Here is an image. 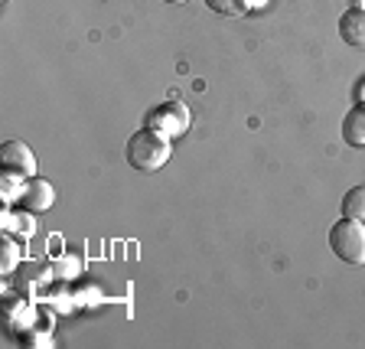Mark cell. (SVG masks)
Returning <instances> with one entry per match:
<instances>
[{
    "instance_id": "cell-1",
    "label": "cell",
    "mask_w": 365,
    "mask_h": 349,
    "mask_svg": "<svg viewBox=\"0 0 365 349\" xmlns=\"http://www.w3.org/2000/svg\"><path fill=\"white\" fill-rule=\"evenodd\" d=\"M170 160V137L160 134L157 128L147 124L144 131H137L128 141V163L134 170H144V173H153V170L167 167Z\"/></svg>"
},
{
    "instance_id": "cell-5",
    "label": "cell",
    "mask_w": 365,
    "mask_h": 349,
    "mask_svg": "<svg viewBox=\"0 0 365 349\" xmlns=\"http://www.w3.org/2000/svg\"><path fill=\"white\" fill-rule=\"evenodd\" d=\"M20 206L26 209V213H49V209L56 206L53 183L43 180V176H33V180H26V183H23Z\"/></svg>"
},
{
    "instance_id": "cell-12",
    "label": "cell",
    "mask_w": 365,
    "mask_h": 349,
    "mask_svg": "<svg viewBox=\"0 0 365 349\" xmlns=\"http://www.w3.org/2000/svg\"><path fill=\"white\" fill-rule=\"evenodd\" d=\"M20 180H23V176H16V173H4V199H7V203H14V199L23 196V190L16 186Z\"/></svg>"
},
{
    "instance_id": "cell-4",
    "label": "cell",
    "mask_w": 365,
    "mask_h": 349,
    "mask_svg": "<svg viewBox=\"0 0 365 349\" xmlns=\"http://www.w3.org/2000/svg\"><path fill=\"white\" fill-rule=\"evenodd\" d=\"M0 163H4V173H16L23 180H33L36 176V157L23 141H7L0 147Z\"/></svg>"
},
{
    "instance_id": "cell-14",
    "label": "cell",
    "mask_w": 365,
    "mask_h": 349,
    "mask_svg": "<svg viewBox=\"0 0 365 349\" xmlns=\"http://www.w3.org/2000/svg\"><path fill=\"white\" fill-rule=\"evenodd\" d=\"M167 4H186V0H167Z\"/></svg>"
},
{
    "instance_id": "cell-8",
    "label": "cell",
    "mask_w": 365,
    "mask_h": 349,
    "mask_svg": "<svg viewBox=\"0 0 365 349\" xmlns=\"http://www.w3.org/2000/svg\"><path fill=\"white\" fill-rule=\"evenodd\" d=\"M342 216L365 222V186H352V190L342 196Z\"/></svg>"
},
{
    "instance_id": "cell-6",
    "label": "cell",
    "mask_w": 365,
    "mask_h": 349,
    "mask_svg": "<svg viewBox=\"0 0 365 349\" xmlns=\"http://www.w3.org/2000/svg\"><path fill=\"white\" fill-rule=\"evenodd\" d=\"M339 36L346 46L365 49V7H349L339 16Z\"/></svg>"
},
{
    "instance_id": "cell-10",
    "label": "cell",
    "mask_w": 365,
    "mask_h": 349,
    "mask_svg": "<svg viewBox=\"0 0 365 349\" xmlns=\"http://www.w3.org/2000/svg\"><path fill=\"white\" fill-rule=\"evenodd\" d=\"M4 226H7V232H14V236H33V232H36V226H33L26 209H23V213H10L7 219H4Z\"/></svg>"
},
{
    "instance_id": "cell-13",
    "label": "cell",
    "mask_w": 365,
    "mask_h": 349,
    "mask_svg": "<svg viewBox=\"0 0 365 349\" xmlns=\"http://www.w3.org/2000/svg\"><path fill=\"white\" fill-rule=\"evenodd\" d=\"M352 4H356V7H365V0H352Z\"/></svg>"
},
{
    "instance_id": "cell-3",
    "label": "cell",
    "mask_w": 365,
    "mask_h": 349,
    "mask_svg": "<svg viewBox=\"0 0 365 349\" xmlns=\"http://www.w3.org/2000/svg\"><path fill=\"white\" fill-rule=\"evenodd\" d=\"M190 108L180 105V101H167V105H160L157 111H150V118H147V124L150 128H157L160 134H167L170 141L180 134H186L190 131Z\"/></svg>"
},
{
    "instance_id": "cell-15",
    "label": "cell",
    "mask_w": 365,
    "mask_h": 349,
    "mask_svg": "<svg viewBox=\"0 0 365 349\" xmlns=\"http://www.w3.org/2000/svg\"><path fill=\"white\" fill-rule=\"evenodd\" d=\"M362 101H365V85H362Z\"/></svg>"
},
{
    "instance_id": "cell-9",
    "label": "cell",
    "mask_w": 365,
    "mask_h": 349,
    "mask_svg": "<svg viewBox=\"0 0 365 349\" xmlns=\"http://www.w3.org/2000/svg\"><path fill=\"white\" fill-rule=\"evenodd\" d=\"M205 4H209V10H215L222 16H242L248 14V7L255 0H205Z\"/></svg>"
},
{
    "instance_id": "cell-2",
    "label": "cell",
    "mask_w": 365,
    "mask_h": 349,
    "mask_svg": "<svg viewBox=\"0 0 365 349\" xmlns=\"http://www.w3.org/2000/svg\"><path fill=\"white\" fill-rule=\"evenodd\" d=\"M329 248L339 261L346 265H365V226L362 219H349L342 216L333 228H329Z\"/></svg>"
},
{
    "instance_id": "cell-7",
    "label": "cell",
    "mask_w": 365,
    "mask_h": 349,
    "mask_svg": "<svg viewBox=\"0 0 365 349\" xmlns=\"http://www.w3.org/2000/svg\"><path fill=\"white\" fill-rule=\"evenodd\" d=\"M342 141L349 147H365V101L352 105L342 118Z\"/></svg>"
},
{
    "instance_id": "cell-11",
    "label": "cell",
    "mask_w": 365,
    "mask_h": 349,
    "mask_svg": "<svg viewBox=\"0 0 365 349\" xmlns=\"http://www.w3.org/2000/svg\"><path fill=\"white\" fill-rule=\"evenodd\" d=\"M0 271L10 274L16 268V261H20V245L14 242V238H4V245H0Z\"/></svg>"
}]
</instances>
